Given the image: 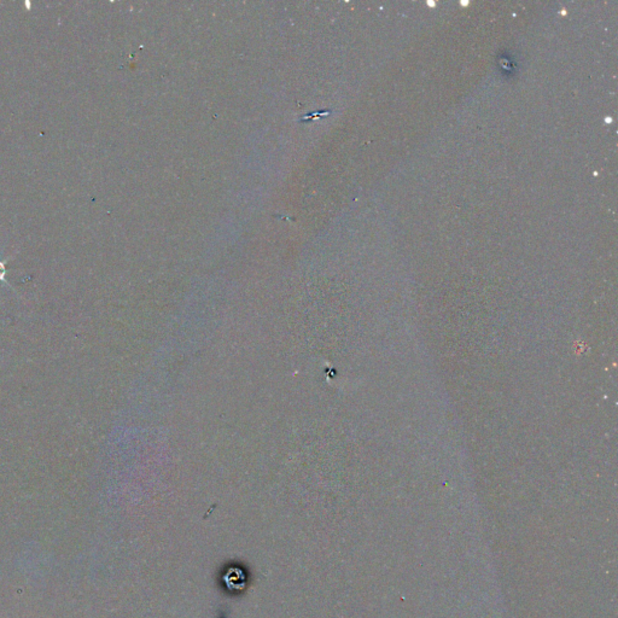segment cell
I'll list each match as a JSON object with an SVG mask.
<instances>
[{"label": "cell", "instance_id": "obj_1", "mask_svg": "<svg viewBox=\"0 0 618 618\" xmlns=\"http://www.w3.org/2000/svg\"><path fill=\"white\" fill-rule=\"evenodd\" d=\"M4 273H5L4 266H3L2 263H0V279H3V276H4Z\"/></svg>", "mask_w": 618, "mask_h": 618}]
</instances>
